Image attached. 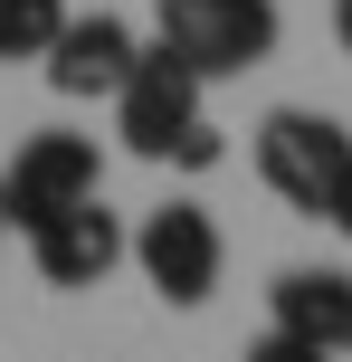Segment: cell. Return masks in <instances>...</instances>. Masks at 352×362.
Wrapping results in <instances>:
<instances>
[{
	"mask_svg": "<svg viewBox=\"0 0 352 362\" xmlns=\"http://www.w3.org/2000/svg\"><path fill=\"white\" fill-rule=\"evenodd\" d=\"M277 0H162L152 10V48H171L190 76H248L277 57Z\"/></svg>",
	"mask_w": 352,
	"mask_h": 362,
	"instance_id": "1",
	"label": "cell"
},
{
	"mask_svg": "<svg viewBox=\"0 0 352 362\" xmlns=\"http://www.w3.org/2000/svg\"><path fill=\"white\" fill-rule=\"evenodd\" d=\"M124 257L143 267V286L162 305H210V286L229 267V238H219V219L200 200H162V210H143V229H133Z\"/></svg>",
	"mask_w": 352,
	"mask_h": 362,
	"instance_id": "2",
	"label": "cell"
},
{
	"mask_svg": "<svg viewBox=\"0 0 352 362\" xmlns=\"http://www.w3.org/2000/svg\"><path fill=\"white\" fill-rule=\"evenodd\" d=\"M352 163V134L334 124V115H305V105H277L257 124V181L286 200V210L324 219V200H334V181Z\"/></svg>",
	"mask_w": 352,
	"mask_h": 362,
	"instance_id": "3",
	"label": "cell"
},
{
	"mask_svg": "<svg viewBox=\"0 0 352 362\" xmlns=\"http://www.w3.org/2000/svg\"><path fill=\"white\" fill-rule=\"evenodd\" d=\"M95 181H105V153H95V134H29V144L0 163V210H10V229H38L48 210H67V200H95Z\"/></svg>",
	"mask_w": 352,
	"mask_h": 362,
	"instance_id": "4",
	"label": "cell"
},
{
	"mask_svg": "<svg viewBox=\"0 0 352 362\" xmlns=\"http://www.w3.org/2000/svg\"><path fill=\"white\" fill-rule=\"evenodd\" d=\"M190 124H200V76H190L171 48H143L133 76L114 86V134H124V153L171 163V153L190 144Z\"/></svg>",
	"mask_w": 352,
	"mask_h": 362,
	"instance_id": "5",
	"label": "cell"
},
{
	"mask_svg": "<svg viewBox=\"0 0 352 362\" xmlns=\"http://www.w3.org/2000/svg\"><path fill=\"white\" fill-rule=\"evenodd\" d=\"M133 57H143V38H133V19H114V10H67V29L48 38V86L67 95V105H86V95H105L114 105V86L133 76Z\"/></svg>",
	"mask_w": 352,
	"mask_h": 362,
	"instance_id": "6",
	"label": "cell"
},
{
	"mask_svg": "<svg viewBox=\"0 0 352 362\" xmlns=\"http://www.w3.org/2000/svg\"><path fill=\"white\" fill-rule=\"evenodd\" d=\"M124 248H133V229L105 210V200H67V210H48L29 229V257H38V276L48 286H95V276H114L124 267Z\"/></svg>",
	"mask_w": 352,
	"mask_h": 362,
	"instance_id": "7",
	"label": "cell"
},
{
	"mask_svg": "<svg viewBox=\"0 0 352 362\" xmlns=\"http://www.w3.org/2000/svg\"><path fill=\"white\" fill-rule=\"evenodd\" d=\"M267 315L286 334H305V344H324V353H352V276L343 267H286L267 286Z\"/></svg>",
	"mask_w": 352,
	"mask_h": 362,
	"instance_id": "8",
	"label": "cell"
},
{
	"mask_svg": "<svg viewBox=\"0 0 352 362\" xmlns=\"http://www.w3.org/2000/svg\"><path fill=\"white\" fill-rule=\"evenodd\" d=\"M67 29V0H0V67H38Z\"/></svg>",
	"mask_w": 352,
	"mask_h": 362,
	"instance_id": "9",
	"label": "cell"
},
{
	"mask_svg": "<svg viewBox=\"0 0 352 362\" xmlns=\"http://www.w3.org/2000/svg\"><path fill=\"white\" fill-rule=\"evenodd\" d=\"M248 362H334L324 344H305V334H286V325H267L257 344H248Z\"/></svg>",
	"mask_w": 352,
	"mask_h": 362,
	"instance_id": "10",
	"label": "cell"
},
{
	"mask_svg": "<svg viewBox=\"0 0 352 362\" xmlns=\"http://www.w3.org/2000/svg\"><path fill=\"white\" fill-rule=\"evenodd\" d=\"M324 219H334V229L352 238V163H343V181H334V200H324Z\"/></svg>",
	"mask_w": 352,
	"mask_h": 362,
	"instance_id": "11",
	"label": "cell"
},
{
	"mask_svg": "<svg viewBox=\"0 0 352 362\" xmlns=\"http://www.w3.org/2000/svg\"><path fill=\"white\" fill-rule=\"evenodd\" d=\"M334 38H343V48H352V0H334Z\"/></svg>",
	"mask_w": 352,
	"mask_h": 362,
	"instance_id": "12",
	"label": "cell"
},
{
	"mask_svg": "<svg viewBox=\"0 0 352 362\" xmlns=\"http://www.w3.org/2000/svg\"><path fill=\"white\" fill-rule=\"evenodd\" d=\"M0 229H10V210H0Z\"/></svg>",
	"mask_w": 352,
	"mask_h": 362,
	"instance_id": "13",
	"label": "cell"
}]
</instances>
